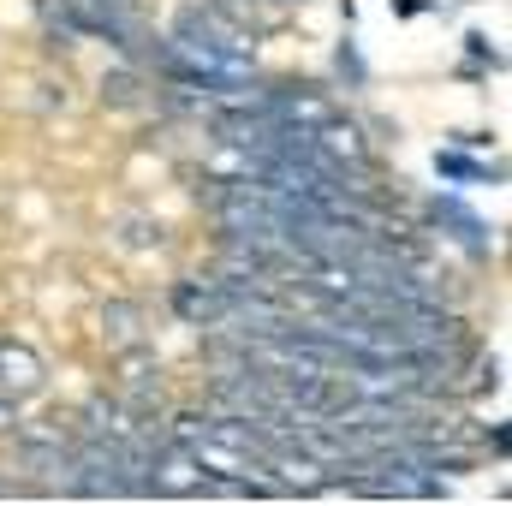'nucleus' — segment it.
<instances>
[{"mask_svg":"<svg viewBox=\"0 0 512 506\" xmlns=\"http://www.w3.org/2000/svg\"><path fill=\"white\" fill-rule=\"evenodd\" d=\"M173 304H179V316H191V322H227V316H233V304H227L221 286H179Z\"/></svg>","mask_w":512,"mask_h":506,"instance_id":"nucleus-1","label":"nucleus"},{"mask_svg":"<svg viewBox=\"0 0 512 506\" xmlns=\"http://www.w3.org/2000/svg\"><path fill=\"white\" fill-rule=\"evenodd\" d=\"M42 387V364L24 346H0V393H30Z\"/></svg>","mask_w":512,"mask_h":506,"instance_id":"nucleus-2","label":"nucleus"},{"mask_svg":"<svg viewBox=\"0 0 512 506\" xmlns=\"http://www.w3.org/2000/svg\"><path fill=\"white\" fill-rule=\"evenodd\" d=\"M102 102H114V108H137V102H143V78H137V72H114V78H102Z\"/></svg>","mask_w":512,"mask_h":506,"instance_id":"nucleus-3","label":"nucleus"},{"mask_svg":"<svg viewBox=\"0 0 512 506\" xmlns=\"http://www.w3.org/2000/svg\"><path fill=\"white\" fill-rule=\"evenodd\" d=\"M108 322H114V340H120V346H137V340H143V328H137V310H131V304H114V310H108Z\"/></svg>","mask_w":512,"mask_h":506,"instance_id":"nucleus-4","label":"nucleus"},{"mask_svg":"<svg viewBox=\"0 0 512 506\" xmlns=\"http://www.w3.org/2000/svg\"><path fill=\"white\" fill-rule=\"evenodd\" d=\"M435 167H441V173H459V179H483V167H471V161H465V155H453V149H447Z\"/></svg>","mask_w":512,"mask_h":506,"instance_id":"nucleus-5","label":"nucleus"},{"mask_svg":"<svg viewBox=\"0 0 512 506\" xmlns=\"http://www.w3.org/2000/svg\"><path fill=\"white\" fill-rule=\"evenodd\" d=\"M12 423H18V405H12V393H0V435H6Z\"/></svg>","mask_w":512,"mask_h":506,"instance_id":"nucleus-6","label":"nucleus"},{"mask_svg":"<svg viewBox=\"0 0 512 506\" xmlns=\"http://www.w3.org/2000/svg\"><path fill=\"white\" fill-rule=\"evenodd\" d=\"M274 6H298V0H274Z\"/></svg>","mask_w":512,"mask_h":506,"instance_id":"nucleus-7","label":"nucleus"}]
</instances>
